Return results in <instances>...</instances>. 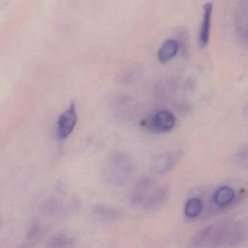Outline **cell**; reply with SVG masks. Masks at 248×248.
I'll return each instance as SVG.
<instances>
[{"label": "cell", "mask_w": 248, "mask_h": 248, "mask_svg": "<svg viewBox=\"0 0 248 248\" xmlns=\"http://www.w3.org/2000/svg\"><path fill=\"white\" fill-rule=\"evenodd\" d=\"M91 215L95 219L106 223L119 221L124 217L120 210L104 205H95L92 208Z\"/></svg>", "instance_id": "8"}, {"label": "cell", "mask_w": 248, "mask_h": 248, "mask_svg": "<svg viewBox=\"0 0 248 248\" xmlns=\"http://www.w3.org/2000/svg\"><path fill=\"white\" fill-rule=\"evenodd\" d=\"M235 198V192L229 186H222L216 189L213 196V201L219 208H225L232 203Z\"/></svg>", "instance_id": "12"}, {"label": "cell", "mask_w": 248, "mask_h": 248, "mask_svg": "<svg viewBox=\"0 0 248 248\" xmlns=\"http://www.w3.org/2000/svg\"><path fill=\"white\" fill-rule=\"evenodd\" d=\"M182 158V153L169 152L160 153L153 157L150 163V169L155 174L162 175L171 171Z\"/></svg>", "instance_id": "6"}, {"label": "cell", "mask_w": 248, "mask_h": 248, "mask_svg": "<svg viewBox=\"0 0 248 248\" xmlns=\"http://www.w3.org/2000/svg\"><path fill=\"white\" fill-rule=\"evenodd\" d=\"M234 28L239 42L248 49V0H238L234 13Z\"/></svg>", "instance_id": "4"}, {"label": "cell", "mask_w": 248, "mask_h": 248, "mask_svg": "<svg viewBox=\"0 0 248 248\" xmlns=\"http://www.w3.org/2000/svg\"><path fill=\"white\" fill-rule=\"evenodd\" d=\"M46 227H42L40 223L33 221L31 223L26 233V240L39 244V241L47 233Z\"/></svg>", "instance_id": "15"}, {"label": "cell", "mask_w": 248, "mask_h": 248, "mask_svg": "<svg viewBox=\"0 0 248 248\" xmlns=\"http://www.w3.org/2000/svg\"><path fill=\"white\" fill-rule=\"evenodd\" d=\"M180 43L176 39H170L166 40L159 49L158 60L162 63H166L173 60L179 52Z\"/></svg>", "instance_id": "10"}, {"label": "cell", "mask_w": 248, "mask_h": 248, "mask_svg": "<svg viewBox=\"0 0 248 248\" xmlns=\"http://www.w3.org/2000/svg\"><path fill=\"white\" fill-rule=\"evenodd\" d=\"M78 116L74 103H71L68 108L63 112L56 124V137L60 141L66 140L74 131L77 125Z\"/></svg>", "instance_id": "5"}, {"label": "cell", "mask_w": 248, "mask_h": 248, "mask_svg": "<svg viewBox=\"0 0 248 248\" xmlns=\"http://www.w3.org/2000/svg\"><path fill=\"white\" fill-rule=\"evenodd\" d=\"M243 113H244L245 117L248 119V102L247 104H246V107H245L244 112H243Z\"/></svg>", "instance_id": "20"}, {"label": "cell", "mask_w": 248, "mask_h": 248, "mask_svg": "<svg viewBox=\"0 0 248 248\" xmlns=\"http://www.w3.org/2000/svg\"><path fill=\"white\" fill-rule=\"evenodd\" d=\"M203 209V202L198 198L188 200L185 204L184 214L187 218H195L199 217Z\"/></svg>", "instance_id": "16"}, {"label": "cell", "mask_w": 248, "mask_h": 248, "mask_svg": "<svg viewBox=\"0 0 248 248\" xmlns=\"http://www.w3.org/2000/svg\"><path fill=\"white\" fill-rule=\"evenodd\" d=\"M169 188L158 185L154 178L145 176L137 181L131 195V203L151 211L160 208L168 198Z\"/></svg>", "instance_id": "1"}, {"label": "cell", "mask_w": 248, "mask_h": 248, "mask_svg": "<svg viewBox=\"0 0 248 248\" xmlns=\"http://www.w3.org/2000/svg\"><path fill=\"white\" fill-rule=\"evenodd\" d=\"M244 226L240 222H231L230 221L225 238H224V247L235 248L241 244L245 237Z\"/></svg>", "instance_id": "9"}, {"label": "cell", "mask_w": 248, "mask_h": 248, "mask_svg": "<svg viewBox=\"0 0 248 248\" xmlns=\"http://www.w3.org/2000/svg\"><path fill=\"white\" fill-rule=\"evenodd\" d=\"M214 5L211 2L205 3L203 7V17L199 32V45L202 49L207 47L211 36V22H212Z\"/></svg>", "instance_id": "7"}, {"label": "cell", "mask_w": 248, "mask_h": 248, "mask_svg": "<svg viewBox=\"0 0 248 248\" xmlns=\"http://www.w3.org/2000/svg\"><path fill=\"white\" fill-rule=\"evenodd\" d=\"M236 164L243 169H248V143L237 149L234 156Z\"/></svg>", "instance_id": "17"}, {"label": "cell", "mask_w": 248, "mask_h": 248, "mask_svg": "<svg viewBox=\"0 0 248 248\" xmlns=\"http://www.w3.org/2000/svg\"><path fill=\"white\" fill-rule=\"evenodd\" d=\"M176 116L167 110H159L141 122V128L153 134H163L173 129Z\"/></svg>", "instance_id": "3"}, {"label": "cell", "mask_w": 248, "mask_h": 248, "mask_svg": "<svg viewBox=\"0 0 248 248\" xmlns=\"http://www.w3.org/2000/svg\"><path fill=\"white\" fill-rule=\"evenodd\" d=\"M139 70L137 68H130L118 74L117 81L122 84H128L135 81L138 77Z\"/></svg>", "instance_id": "18"}, {"label": "cell", "mask_w": 248, "mask_h": 248, "mask_svg": "<svg viewBox=\"0 0 248 248\" xmlns=\"http://www.w3.org/2000/svg\"><path fill=\"white\" fill-rule=\"evenodd\" d=\"M135 169V160L129 153L116 151L105 160L101 169V177L107 185L121 186L129 180Z\"/></svg>", "instance_id": "2"}, {"label": "cell", "mask_w": 248, "mask_h": 248, "mask_svg": "<svg viewBox=\"0 0 248 248\" xmlns=\"http://www.w3.org/2000/svg\"><path fill=\"white\" fill-rule=\"evenodd\" d=\"M40 212L51 218H64L67 214V210L61 202L55 200L45 201L41 205Z\"/></svg>", "instance_id": "11"}, {"label": "cell", "mask_w": 248, "mask_h": 248, "mask_svg": "<svg viewBox=\"0 0 248 248\" xmlns=\"http://www.w3.org/2000/svg\"><path fill=\"white\" fill-rule=\"evenodd\" d=\"M75 237L66 233L54 234L47 241L45 248H74Z\"/></svg>", "instance_id": "13"}, {"label": "cell", "mask_w": 248, "mask_h": 248, "mask_svg": "<svg viewBox=\"0 0 248 248\" xmlns=\"http://www.w3.org/2000/svg\"><path fill=\"white\" fill-rule=\"evenodd\" d=\"M214 226H208L198 232L189 243V248H203L208 247Z\"/></svg>", "instance_id": "14"}, {"label": "cell", "mask_w": 248, "mask_h": 248, "mask_svg": "<svg viewBox=\"0 0 248 248\" xmlns=\"http://www.w3.org/2000/svg\"><path fill=\"white\" fill-rule=\"evenodd\" d=\"M38 244L32 242L27 241L25 240V241L22 242L20 244L17 245L15 248H35Z\"/></svg>", "instance_id": "19"}]
</instances>
